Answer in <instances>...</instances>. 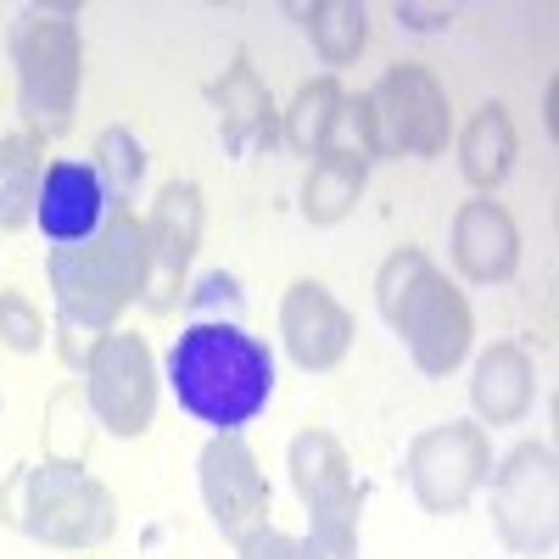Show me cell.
<instances>
[{"label":"cell","mask_w":559,"mask_h":559,"mask_svg":"<svg viewBox=\"0 0 559 559\" xmlns=\"http://www.w3.org/2000/svg\"><path fill=\"white\" fill-rule=\"evenodd\" d=\"M168 381H174L179 408L191 419L213 426L218 437H236L274 397V353H269V342H258L247 331V324L202 319L174 342Z\"/></svg>","instance_id":"cell-1"},{"label":"cell","mask_w":559,"mask_h":559,"mask_svg":"<svg viewBox=\"0 0 559 559\" xmlns=\"http://www.w3.org/2000/svg\"><path fill=\"white\" fill-rule=\"evenodd\" d=\"M146 280H152V241L129 207L107 213L96 241L51 252V292L68 331H112L118 313L146 292Z\"/></svg>","instance_id":"cell-2"},{"label":"cell","mask_w":559,"mask_h":559,"mask_svg":"<svg viewBox=\"0 0 559 559\" xmlns=\"http://www.w3.org/2000/svg\"><path fill=\"white\" fill-rule=\"evenodd\" d=\"M376 302H381L386 324L403 336L419 376H453L476 342L471 302L459 297V286H448V274L431 269V258L419 247H403L381 263Z\"/></svg>","instance_id":"cell-3"},{"label":"cell","mask_w":559,"mask_h":559,"mask_svg":"<svg viewBox=\"0 0 559 559\" xmlns=\"http://www.w3.org/2000/svg\"><path fill=\"white\" fill-rule=\"evenodd\" d=\"M0 515L45 548H96L118 526V503L84 464L45 459L0 487Z\"/></svg>","instance_id":"cell-4"},{"label":"cell","mask_w":559,"mask_h":559,"mask_svg":"<svg viewBox=\"0 0 559 559\" xmlns=\"http://www.w3.org/2000/svg\"><path fill=\"white\" fill-rule=\"evenodd\" d=\"M17 62V102L34 134H62L79 107V28L68 12H23L12 34Z\"/></svg>","instance_id":"cell-5"},{"label":"cell","mask_w":559,"mask_h":559,"mask_svg":"<svg viewBox=\"0 0 559 559\" xmlns=\"http://www.w3.org/2000/svg\"><path fill=\"white\" fill-rule=\"evenodd\" d=\"M364 123L369 157H437L453 129L442 84L419 62H397L381 73V84L364 96Z\"/></svg>","instance_id":"cell-6"},{"label":"cell","mask_w":559,"mask_h":559,"mask_svg":"<svg viewBox=\"0 0 559 559\" xmlns=\"http://www.w3.org/2000/svg\"><path fill=\"white\" fill-rule=\"evenodd\" d=\"M487 481H492V526H498L503 548L526 554V559L554 554V532H559L554 448L548 442H521Z\"/></svg>","instance_id":"cell-7"},{"label":"cell","mask_w":559,"mask_h":559,"mask_svg":"<svg viewBox=\"0 0 559 559\" xmlns=\"http://www.w3.org/2000/svg\"><path fill=\"white\" fill-rule=\"evenodd\" d=\"M79 364H84V403L112 437H140L157 419V358L140 336L107 331Z\"/></svg>","instance_id":"cell-8"},{"label":"cell","mask_w":559,"mask_h":559,"mask_svg":"<svg viewBox=\"0 0 559 559\" xmlns=\"http://www.w3.org/2000/svg\"><path fill=\"white\" fill-rule=\"evenodd\" d=\"M492 476V442L471 419L419 431L408 448V487L426 515H459Z\"/></svg>","instance_id":"cell-9"},{"label":"cell","mask_w":559,"mask_h":559,"mask_svg":"<svg viewBox=\"0 0 559 559\" xmlns=\"http://www.w3.org/2000/svg\"><path fill=\"white\" fill-rule=\"evenodd\" d=\"M292 487L308 503V521L319 543H336V548H358V503L364 492L353 487V459L331 431H302L292 437Z\"/></svg>","instance_id":"cell-10"},{"label":"cell","mask_w":559,"mask_h":559,"mask_svg":"<svg viewBox=\"0 0 559 559\" xmlns=\"http://www.w3.org/2000/svg\"><path fill=\"white\" fill-rule=\"evenodd\" d=\"M202 498L207 515L229 543H247L258 532H269V481L258 471V459L241 437H213L202 448Z\"/></svg>","instance_id":"cell-11"},{"label":"cell","mask_w":559,"mask_h":559,"mask_svg":"<svg viewBox=\"0 0 559 559\" xmlns=\"http://www.w3.org/2000/svg\"><path fill=\"white\" fill-rule=\"evenodd\" d=\"M34 224L51 247H84L102 236L107 224V191H102V174L79 163V157H62L39 174V191H34Z\"/></svg>","instance_id":"cell-12"},{"label":"cell","mask_w":559,"mask_h":559,"mask_svg":"<svg viewBox=\"0 0 559 559\" xmlns=\"http://www.w3.org/2000/svg\"><path fill=\"white\" fill-rule=\"evenodd\" d=\"M280 336H286V353L297 369H336L353 347V319L347 308L319 286V280H297V286L280 297Z\"/></svg>","instance_id":"cell-13"},{"label":"cell","mask_w":559,"mask_h":559,"mask_svg":"<svg viewBox=\"0 0 559 559\" xmlns=\"http://www.w3.org/2000/svg\"><path fill=\"white\" fill-rule=\"evenodd\" d=\"M453 263L471 286H503L521 269V229L498 202L476 197L453 213Z\"/></svg>","instance_id":"cell-14"},{"label":"cell","mask_w":559,"mask_h":559,"mask_svg":"<svg viewBox=\"0 0 559 559\" xmlns=\"http://www.w3.org/2000/svg\"><path fill=\"white\" fill-rule=\"evenodd\" d=\"M207 102L218 107V134H224V152L229 157H258L269 140H274V102H269V84L258 79V68L247 57H236L224 68V79L207 84Z\"/></svg>","instance_id":"cell-15"},{"label":"cell","mask_w":559,"mask_h":559,"mask_svg":"<svg viewBox=\"0 0 559 559\" xmlns=\"http://www.w3.org/2000/svg\"><path fill=\"white\" fill-rule=\"evenodd\" d=\"M146 241H152V263L163 274V302H174L185 269H191L197 247H202V191L191 179H174L157 191L152 218H146Z\"/></svg>","instance_id":"cell-16"},{"label":"cell","mask_w":559,"mask_h":559,"mask_svg":"<svg viewBox=\"0 0 559 559\" xmlns=\"http://www.w3.org/2000/svg\"><path fill=\"white\" fill-rule=\"evenodd\" d=\"M537 397V369L515 342H498L476 358V376H471V403L487 426H515V419L532 414Z\"/></svg>","instance_id":"cell-17"},{"label":"cell","mask_w":559,"mask_h":559,"mask_svg":"<svg viewBox=\"0 0 559 559\" xmlns=\"http://www.w3.org/2000/svg\"><path fill=\"white\" fill-rule=\"evenodd\" d=\"M364 179H369V157L353 146H324L302 179V213L313 224H342L358 197H364Z\"/></svg>","instance_id":"cell-18"},{"label":"cell","mask_w":559,"mask_h":559,"mask_svg":"<svg viewBox=\"0 0 559 559\" xmlns=\"http://www.w3.org/2000/svg\"><path fill=\"white\" fill-rule=\"evenodd\" d=\"M515 123H509V112L492 102V107H481L471 123H464V134H459V168H464V179L476 185V191H492V185L509 174V163H515Z\"/></svg>","instance_id":"cell-19"},{"label":"cell","mask_w":559,"mask_h":559,"mask_svg":"<svg viewBox=\"0 0 559 559\" xmlns=\"http://www.w3.org/2000/svg\"><path fill=\"white\" fill-rule=\"evenodd\" d=\"M342 107H347V96H342V84H336V79H313V84H302V90H297V102H292V112H286V140H292V152L319 157V152L336 140Z\"/></svg>","instance_id":"cell-20"},{"label":"cell","mask_w":559,"mask_h":559,"mask_svg":"<svg viewBox=\"0 0 559 559\" xmlns=\"http://www.w3.org/2000/svg\"><path fill=\"white\" fill-rule=\"evenodd\" d=\"M34 191H39V146L28 134L0 140V229H23L34 218Z\"/></svg>","instance_id":"cell-21"},{"label":"cell","mask_w":559,"mask_h":559,"mask_svg":"<svg viewBox=\"0 0 559 559\" xmlns=\"http://www.w3.org/2000/svg\"><path fill=\"white\" fill-rule=\"evenodd\" d=\"M308 17V39H313V51L331 62V68H347L358 51H364V7H347V0H319V7L302 12Z\"/></svg>","instance_id":"cell-22"},{"label":"cell","mask_w":559,"mask_h":559,"mask_svg":"<svg viewBox=\"0 0 559 559\" xmlns=\"http://www.w3.org/2000/svg\"><path fill=\"white\" fill-rule=\"evenodd\" d=\"M102 174V191H107V202L118 197H134L140 191V179H146V146L129 134V129H107L102 140H96V163H90Z\"/></svg>","instance_id":"cell-23"},{"label":"cell","mask_w":559,"mask_h":559,"mask_svg":"<svg viewBox=\"0 0 559 559\" xmlns=\"http://www.w3.org/2000/svg\"><path fill=\"white\" fill-rule=\"evenodd\" d=\"M241 559H358V548H336L319 537H286V532H258L241 543Z\"/></svg>","instance_id":"cell-24"},{"label":"cell","mask_w":559,"mask_h":559,"mask_svg":"<svg viewBox=\"0 0 559 559\" xmlns=\"http://www.w3.org/2000/svg\"><path fill=\"white\" fill-rule=\"evenodd\" d=\"M0 342L12 353H34L45 342V319L23 292H0Z\"/></svg>","instance_id":"cell-25"},{"label":"cell","mask_w":559,"mask_h":559,"mask_svg":"<svg viewBox=\"0 0 559 559\" xmlns=\"http://www.w3.org/2000/svg\"><path fill=\"white\" fill-rule=\"evenodd\" d=\"M397 23H408V28H442V23H453V12L448 7H397Z\"/></svg>","instance_id":"cell-26"}]
</instances>
